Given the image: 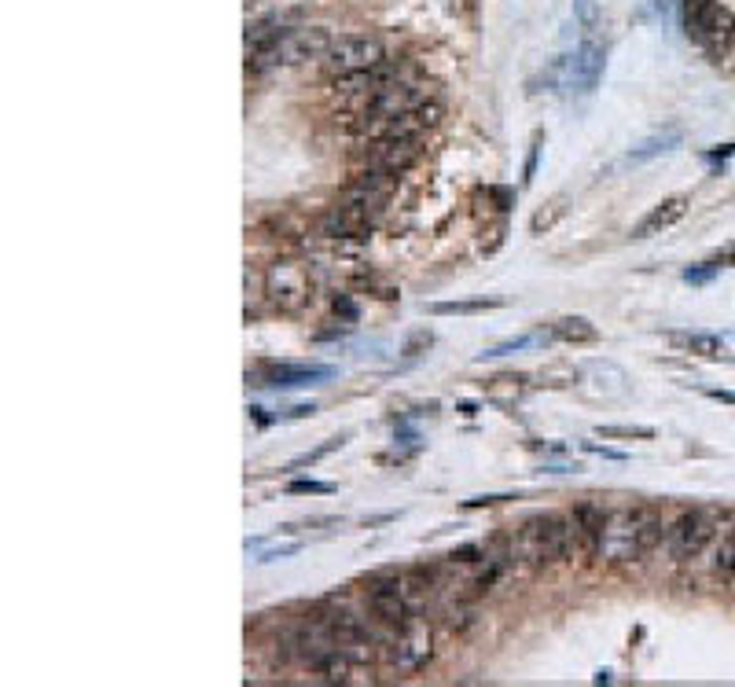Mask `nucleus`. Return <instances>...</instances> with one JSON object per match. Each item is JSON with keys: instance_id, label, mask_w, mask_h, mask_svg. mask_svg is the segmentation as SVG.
<instances>
[{"instance_id": "nucleus-1", "label": "nucleus", "mask_w": 735, "mask_h": 687, "mask_svg": "<svg viewBox=\"0 0 735 687\" xmlns=\"http://www.w3.org/2000/svg\"><path fill=\"white\" fill-rule=\"evenodd\" d=\"M511 548H515V563L526 570H548V566L570 563V511L530 515L511 533Z\"/></svg>"}, {"instance_id": "nucleus-2", "label": "nucleus", "mask_w": 735, "mask_h": 687, "mask_svg": "<svg viewBox=\"0 0 735 687\" xmlns=\"http://www.w3.org/2000/svg\"><path fill=\"white\" fill-rule=\"evenodd\" d=\"M644 515L647 507H607L600 541L603 563H633L644 555Z\"/></svg>"}, {"instance_id": "nucleus-3", "label": "nucleus", "mask_w": 735, "mask_h": 687, "mask_svg": "<svg viewBox=\"0 0 735 687\" xmlns=\"http://www.w3.org/2000/svg\"><path fill=\"white\" fill-rule=\"evenodd\" d=\"M265 280V298H269L280 313H302L313 302V276L302 261L294 258H276L269 269L261 272Z\"/></svg>"}, {"instance_id": "nucleus-4", "label": "nucleus", "mask_w": 735, "mask_h": 687, "mask_svg": "<svg viewBox=\"0 0 735 687\" xmlns=\"http://www.w3.org/2000/svg\"><path fill=\"white\" fill-rule=\"evenodd\" d=\"M364 603L372 610V618L379 625V632L386 636V643L416 618L405 599H401V592H397V570H375V574L364 577Z\"/></svg>"}, {"instance_id": "nucleus-5", "label": "nucleus", "mask_w": 735, "mask_h": 687, "mask_svg": "<svg viewBox=\"0 0 735 687\" xmlns=\"http://www.w3.org/2000/svg\"><path fill=\"white\" fill-rule=\"evenodd\" d=\"M434 654H438V636H434V625L427 618H412L394 640L386 643V662L405 676L423 673L434 662Z\"/></svg>"}, {"instance_id": "nucleus-6", "label": "nucleus", "mask_w": 735, "mask_h": 687, "mask_svg": "<svg viewBox=\"0 0 735 687\" xmlns=\"http://www.w3.org/2000/svg\"><path fill=\"white\" fill-rule=\"evenodd\" d=\"M386 41L375 34H346L339 37L335 45L328 48L324 56V70L331 78H346V74H357V70H372L379 63H386Z\"/></svg>"}, {"instance_id": "nucleus-7", "label": "nucleus", "mask_w": 735, "mask_h": 687, "mask_svg": "<svg viewBox=\"0 0 735 687\" xmlns=\"http://www.w3.org/2000/svg\"><path fill=\"white\" fill-rule=\"evenodd\" d=\"M710 541H713V522H710V515H702V511H680L666 530L669 555H673L677 563H688V559L702 555Z\"/></svg>"}, {"instance_id": "nucleus-8", "label": "nucleus", "mask_w": 735, "mask_h": 687, "mask_svg": "<svg viewBox=\"0 0 735 687\" xmlns=\"http://www.w3.org/2000/svg\"><path fill=\"white\" fill-rule=\"evenodd\" d=\"M331 45H335V37L328 26H298V30L276 37V59H280V67H294L306 59H324Z\"/></svg>"}, {"instance_id": "nucleus-9", "label": "nucleus", "mask_w": 735, "mask_h": 687, "mask_svg": "<svg viewBox=\"0 0 735 687\" xmlns=\"http://www.w3.org/2000/svg\"><path fill=\"white\" fill-rule=\"evenodd\" d=\"M603 67H607V48L596 37H585L566 63V89L577 96H592L603 78Z\"/></svg>"}, {"instance_id": "nucleus-10", "label": "nucleus", "mask_w": 735, "mask_h": 687, "mask_svg": "<svg viewBox=\"0 0 735 687\" xmlns=\"http://www.w3.org/2000/svg\"><path fill=\"white\" fill-rule=\"evenodd\" d=\"M423 158V140H372L361 151L364 166H379L390 173H408Z\"/></svg>"}, {"instance_id": "nucleus-11", "label": "nucleus", "mask_w": 735, "mask_h": 687, "mask_svg": "<svg viewBox=\"0 0 735 687\" xmlns=\"http://www.w3.org/2000/svg\"><path fill=\"white\" fill-rule=\"evenodd\" d=\"M320 236L324 239H335V243H361V239L372 236L375 221L372 217H364L361 210H353L346 203H335L328 214L320 217Z\"/></svg>"}, {"instance_id": "nucleus-12", "label": "nucleus", "mask_w": 735, "mask_h": 687, "mask_svg": "<svg viewBox=\"0 0 735 687\" xmlns=\"http://www.w3.org/2000/svg\"><path fill=\"white\" fill-rule=\"evenodd\" d=\"M335 368L324 364H265V372L254 375V386H272V390H291V386H309L331 379Z\"/></svg>"}, {"instance_id": "nucleus-13", "label": "nucleus", "mask_w": 735, "mask_h": 687, "mask_svg": "<svg viewBox=\"0 0 735 687\" xmlns=\"http://www.w3.org/2000/svg\"><path fill=\"white\" fill-rule=\"evenodd\" d=\"M688 214V195H669L662 199L658 206H651V214L633 228V239H651V236H662L666 228H673L680 217Z\"/></svg>"}, {"instance_id": "nucleus-14", "label": "nucleus", "mask_w": 735, "mask_h": 687, "mask_svg": "<svg viewBox=\"0 0 735 687\" xmlns=\"http://www.w3.org/2000/svg\"><path fill=\"white\" fill-rule=\"evenodd\" d=\"M390 199H394L390 192H379V188H372V184H361V181H350L346 188H342V195H339V203L353 206V210H361V214L372 217V221H379V217L386 214Z\"/></svg>"}, {"instance_id": "nucleus-15", "label": "nucleus", "mask_w": 735, "mask_h": 687, "mask_svg": "<svg viewBox=\"0 0 735 687\" xmlns=\"http://www.w3.org/2000/svg\"><path fill=\"white\" fill-rule=\"evenodd\" d=\"M548 338L570 342V346H592V342L600 338V331H596V324L585 320V316H563V320H555V324L548 327Z\"/></svg>"}, {"instance_id": "nucleus-16", "label": "nucleus", "mask_w": 735, "mask_h": 687, "mask_svg": "<svg viewBox=\"0 0 735 687\" xmlns=\"http://www.w3.org/2000/svg\"><path fill=\"white\" fill-rule=\"evenodd\" d=\"M500 298H475V302H434L427 305V313L434 316H475V313H489V309H500Z\"/></svg>"}, {"instance_id": "nucleus-17", "label": "nucleus", "mask_w": 735, "mask_h": 687, "mask_svg": "<svg viewBox=\"0 0 735 687\" xmlns=\"http://www.w3.org/2000/svg\"><path fill=\"white\" fill-rule=\"evenodd\" d=\"M673 342H677L680 350L706 357V361H721L724 357V342L721 338H713V335H673Z\"/></svg>"}, {"instance_id": "nucleus-18", "label": "nucleus", "mask_w": 735, "mask_h": 687, "mask_svg": "<svg viewBox=\"0 0 735 687\" xmlns=\"http://www.w3.org/2000/svg\"><path fill=\"white\" fill-rule=\"evenodd\" d=\"M563 214H566V199L559 195V199H552V203L544 206V210H537V214H533V221H530L533 236H541V232H552V228L563 221Z\"/></svg>"}, {"instance_id": "nucleus-19", "label": "nucleus", "mask_w": 735, "mask_h": 687, "mask_svg": "<svg viewBox=\"0 0 735 687\" xmlns=\"http://www.w3.org/2000/svg\"><path fill=\"white\" fill-rule=\"evenodd\" d=\"M713 570L724 577H735V530L717 544V552H713Z\"/></svg>"}, {"instance_id": "nucleus-20", "label": "nucleus", "mask_w": 735, "mask_h": 687, "mask_svg": "<svg viewBox=\"0 0 735 687\" xmlns=\"http://www.w3.org/2000/svg\"><path fill=\"white\" fill-rule=\"evenodd\" d=\"M342 445H346V438H328V441H324V445H320V449H313V452H306V456H298V460L287 463V471H302V467H313V463H320V460H324V456H331V452H339Z\"/></svg>"}, {"instance_id": "nucleus-21", "label": "nucleus", "mask_w": 735, "mask_h": 687, "mask_svg": "<svg viewBox=\"0 0 735 687\" xmlns=\"http://www.w3.org/2000/svg\"><path fill=\"white\" fill-rule=\"evenodd\" d=\"M680 136L677 133H666V136H651V140H647L644 147H636L633 155H629V162H647V158H655V155H662V151H669V147L677 144Z\"/></svg>"}, {"instance_id": "nucleus-22", "label": "nucleus", "mask_w": 735, "mask_h": 687, "mask_svg": "<svg viewBox=\"0 0 735 687\" xmlns=\"http://www.w3.org/2000/svg\"><path fill=\"white\" fill-rule=\"evenodd\" d=\"M596 434L607 441H647L655 438V430L651 427H596Z\"/></svg>"}, {"instance_id": "nucleus-23", "label": "nucleus", "mask_w": 735, "mask_h": 687, "mask_svg": "<svg viewBox=\"0 0 735 687\" xmlns=\"http://www.w3.org/2000/svg\"><path fill=\"white\" fill-rule=\"evenodd\" d=\"M287 493H291V496H331V493H335V485H331V482H313V478H294V482L287 485Z\"/></svg>"}, {"instance_id": "nucleus-24", "label": "nucleus", "mask_w": 735, "mask_h": 687, "mask_svg": "<svg viewBox=\"0 0 735 687\" xmlns=\"http://www.w3.org/2000/svg\"><path fill=\"white\" fill-rule=\"evenodd\" d=\"M430 342H434V338H430V331H416V335L405 342V357H408V361H416L419 353L430 350Z\"/></svg>"}, {"instance_id": "nucleus-25", "label": "nucleus", "mask_w": 735, "mask_h": 687, "mask_svg": "<svg viewBox=\"0 0 735 687\" xmlns=\"http://www.w3.org/2000/svg\"><path fill=\"white\" fill-rule=\"evenodd\" d=\"M335 313L342 316V320H350V324H357V302H353L350 294H335Z\"/></svg>"}, {"instance_id": "nucleus-26", "label": "nucleus", "mask_w": 735, "mask_h": 687, "mask_svg": "<svg viewBox=\"0 0 735 687\" xmlns=\"http://www.w3.org/2000/svg\"><path fill=\"white\" fill-rule=\"evenodd\" d=\"M669 12V0H644V12H640V19L644 23H658L662 15Z\"/></svg>"}, {"instance_id": "nucleus-27", "label": "nucleus", "mask_w": 735, "mask_h": 687, "mask_svg": "<svg viewBox=\"0 0 735 687\" xmlns=\"http://www.w3.org/2000/svg\"><path fill=\"white\" fill-rule=\"evenodd\" d=\"M537 155H541V133L533 136V144H530V158H526V169H522V184L533 181V173H537Z\"/></svg>"}, {"instance_id": "nucleus-28", "label": "nucleus", "mask_w": 735, "mask_h": 687, "mask_svg": "<svg viewBox=\"0 0 735 687\" xmlns=\"http://www.w3.org/2000/svg\"><path fill=\"white\" fill-rule=\"evenodd\" d=\"M713 269H717V265H710V269H688V272H684V280H688V283H706L713 276Z\"/></svg>"}, {"instance_id": "nucleus-29", "label": "nucleus", "mask_w": 735, "mask_h": 687, "mask_svg": "<svg viewBox=\"0 0 735 687\" xmlns=\"http://www.w3.org/2000/svg\"><path fill=\"white\" fill-rule=\"evenodd\" d=\"M504 500H515V496H475V500H467V507H489V504H504Z\"/></svg>"}, {"instance_id": "nucleus-30", "label": "nucleus", "mask_w": 735, "mask_h": 687, "mask_svg": "<svg viewBox=\"0 0 735 687\" xmlns=\"http://www.w3.org/2000/svg\"><path fill=\"white\" fill-rule=\"evenodd\" d=\"M302 548V544H287V548H276V552H265L261 555V563H272V559H283V555H294Z\"/></svg>"}, {"instance_id": "nucleus-31", "label": "nucleus", "mask_w": 735, "mask_h": 687, "mask_svg": "<svg viewBox=\"0 0 735 687\" xmlns=\"http://www.w3.org/2000/svg\"><path fill=\"white\" fill-rule=\"evenodd\" d=\"M713 401H724V405H735V394L732 390H710Z\"/></svg>"}]
</instances>
